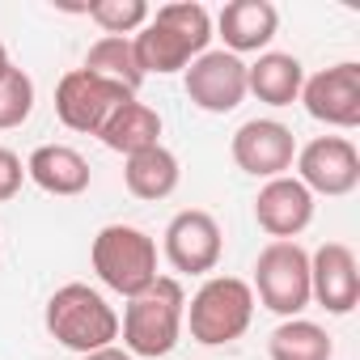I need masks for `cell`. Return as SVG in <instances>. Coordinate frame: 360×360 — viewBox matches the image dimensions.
I'll return each instance as SVG.
<instances>
[{
  "label": "cell",
  "mask_w": 360,
  "mask_h": 360,
  "mask_svg": "<svg viewBox=\"0 0 360 360\" xmlns=\"http://www.w3.org/2000/svg\"><path fill=\"white\" fill-rule=\"evenodd\" d=\"M212 43V13L200 5V0H174V5H161L136 34H131V51L140 72H187L191 60H200Z\"/></svg>",
  "instance_id": "obj_1"
},
{
  "label": "cell",
  "mask_w": 360,
  "mask_h": 360,
  "mask_svg": "<svg viewBox=\"0 0 360 360\" xmlns=\"http://www.w3.org/2000/svg\"><path fill=\"white\" fill-rule=\"evenodd\" d=\"M183 318H187V292L174 276H157L144 292L127 297L123 309V352H131L136 360H157L169 356L183 339Z\"/></svg>",
  "instance_id": "obj_2"
},
{
  "label": "cell",
  "mask_w": 360,
  "mask_h": 360,
  "mask_svg": "<svg viewBox=\"0 0 360 360\" xmlns=\"http://www.w3.org/2000/svg\"><path fill=\"white\" fill-rule=\"evenodd\" d=\"M43 322H47V335L77 352V356H89V352H102L119 339V314L110 309V301L89 288V284H64L51 292L47 309H43Z\"/></svg>",
  "instance_id": "obj_3"
},
{
  "label": "cell",
  "mask_w": 360,
  "mask_h": 360,
  "mask_svg": "<svg viewBox=\"0 0 360 360\" xmlns=\"http://www.w3.org/2000/svg\"><path fill=\"white\" fill-rule=\"evenodd\" d=\"M250 318H255V292L246 280L238 276H208L200 284V292L191 297L187 305V326H191V339L204 343V347H221V343H233L250 330Z\"/></svg>",
  "instance_id": "obj_4"
},
{
  "label": "cell",
  "mask_w": 360,
  "mask_h": 360,
  "mask_svg": "<svg viewBox=\"0 0 360 360\" xmlns=\"http://www.w3.org/2000/svg\"><path fill=\"white\" fill-rule=\"evenodd\" d=\"M89 259H94L98 280L119 297H136L157 280V242L136 225L98 229Z\"/></svg>",
  "instance_id": "obj_5"
},
{
  "label": "cell",
  "mask_w": 360,
  "mask_h": 360,
  "mask_svg": "<svg viewBox=\"0 0 360 360\" xmlns=\"http://www.w3.org/2000/svg\"><path fill=\"white\" fill-rule=\"evenodd\" d=\"M263 309L280 318H297L309 305V255L297 242H267L255 259V284Z\"/></svg>",
  "instance_id": "obj_6"
},
{
  "label": "cell",
  "mask_w": 360,
  "mask_h": 360,
  "mask_svg": "<svg viewBox=\"0 0 360 360\" xmlns=\"http://www.w3.org/2000/svg\"><path fill=\"white\" fill-rule=\"evenodd\" d=\"M131 98H136V94H127L123 85H115V81H106V77H98V72H89V68H72V72H64L60 85H56V115H60V123H64L68 131L98 136V131L106 127V119H110L123 102H131Z\"/></svg>",
  "instance_id": "obj_7"
},
{
  "label": "cell",
  "mask_w": 360,
  "mask_h": 360,
  "mask_svg": "<svg viewBox=\"0 0 360 360\" xmlns=\"http://www.w3.org/2000/svg\"><path fill=\"white\" fill-rule=\"evenodd\" d=\"M297 183L309 195H352L360 187V153L347 136H318L297 148Z\"/></svg>",
  "instance_id": "obj_8"
},
{
  "label": "cell",
  "mask_w": 360,
  "mask_h": 360,
  "mask_svg": "<svg viewBox=\"0 0 360 360\" xmlns=\"http://www.w3.org/2000/svg\"><path fill=\"white\" fill-rule=\"evenodd\" d=\"M229 153L238 161L242 174L250 178H284L297 161V136L292 127H284L280 119H246L233 140H229Z\"/></svg>",
  "instance_id": "obj_9"
},
{
  "label": "cell",
  "mask_w": 360,
  "mask_h": 360,
  "mask_svg": "<svg viewBox=\"0 0 360 360\" xmlns=\"http://www.w3.org/2000/svg\"><path fill=\"white\" fill-rule=\"evenodd\" d=\"M165 259L178 276H208L217 271L221 263V250H225V238H221V225L212 212L204 208H187L178 212L169 225H165Z\"/></svg>",
  "instance_id": "obj_10"
},
{
  "label": "cell",
  "mask_w": 360,
  "mask_h": 360,
  "mask_svg": "<svg viewBox=\"0 0 360 360\" xmlns=\"http://www.w3.org/2000/svg\"><path fill=\"white\" fill-rule=\"evenodd\" d=\"M297 102H305V115L326 127H343V131L356 127L360 123V64L343 60L305 77Z\"/></svg>",
  "instance_id": "obj_11"
},
{
  "label": "cell",
  "mask_w": 360,
  "mask_h": 360,
  "mask_svg": "<svg viewBox=\"0 0 360 360\" xmlns=\"http://www.w3.org/2000/svg\"><path fill=\"white\" fill-rule=\"evenodd\" d=\"M183 89L187 98L208 110V115H229L242 106L246 98V64L229 51H204L200 60L187 64V77H183Z\"/></svg>",
  "instance_id": "obj_12"
},
{
  "label": "cell",
  "mask_w": 360,
  "mask_h": 360,
  "mask_svg": "<svg viewBox=\"0 0 360 360\" xmlns=\"http://www.w3.org/2000/svg\"><path fill=\"white\" fill-rule=\"evenodd\" d=\"M309 301H318L335 318L356 309V301H360V267H356L352 246L322 242L309 255Z\"/></svg>",
  "instance_id": "obj_13"
},
{
  "label": "cell",
  "mask_w": 360,
  "mask_h": 360,
  "mask_svg": "<svg viewBox=\"0 0 360 360\" xmlns=\"http://www.w3.org/2000/svg\"><path fill=\"white\" fill-rule=\"evenodd\" d=\"M255 221L271 242H297V233H305L314 221V195L288 174L271 178L255 195Z\"/></svg>",
  "instance_id": "obj_14"
},
{
  "label": "cell",
  "mask_w": 360,
  "mask_h": 360,
  "mask_svg": "<svg viewBox=\"0 0 360 360\" xmlns=\"http://www.w3.org/2000/svg\"><path fill=\"white\" fill-rule=\"evenodd\" d=\"M212 30L225 39L221 51L229 56H246V51H263L276 30H280V9L271 5V0H229V5L217 13Z\"/></svg>",
  "instance_id": "obj_15"
},
{
  "label": "cell",
  "mask_w": 360,
  "mask_h": 360,
  "mask_svg": "<svg viewBox=\"0 0 360 360\" xmlns=\"http://www.w3.org/2000/svg\"><path fill=\"white\" fill-rule=\"evenodd\" d=\"M26 178L47 195L68 200V195L89 191V161L72 144H39L26 161Z\"/></svg>",
  "instance_id": "obj_16"
},
{
  "label": "cell",
  "mask_w": 360,
  "mask_h": 360,
  "mask_svg": "<svg viewBox=\"0 0 360 360\" xmlns=\"http://www.w3.org/2000/svg\"><path fill=\"white\" fill-rule=\"evenodd\" d=\"M305 68L288 51H263L255 64H246V94H255L267 106H292L301 98Z\"/></svg>",
  "instance_id": "obj_17"
},
{
  "label": "cell",
  "mask_w": 360,
  "mask_h": 360,
  "mask_svg": "<svg viewBox=\"0 0 360 360\" xmlns=\"http://www.w3.org/2000/svg\"><path fill=\"white\" fill-rule=\"evenodd\" d=\"M178 178H183V169H178V157L165 148V144H153L144 153H131L127 165H123V183L136 200H169L178 191Z\"/></svg>",
  "instance_id": "obj_18"
},
{
  "label": "cell",
  "mask_w": 360,
  "mask_h": 360,
  "mask_svg": "<svg viewBox=\"0 0 360 360\" xmlns=\"http://www.w3.org/2000/svg\"><path fill=\"white\" fill-rule=\"evenodd\" d=\"M98 140L110 148V153H123V157H131V153H144V148H153V144H161V115L153 110V106H144V102H123L110 119H106V127L98 131Z\"/></svg>",
  "instance_id": "obj_19"
},
{
  "label": "cell",
  "mask_w": 360,
  "mask_h": 360,
  "mask_svg": "<svg viewBox=\"0 0 360 360\" xmlns=\"http://www.w3.org/2000/svg\"><path fill=\"white\" fill-rule=\"evenodd\" d=\"M267 356L271 360H330L335 343H330V335L318 322H309V318H284L267 335Z\"/></svg>",
  "instance_id": "obj_20"
},
{
  "label": "cell",
  "mask_w": 360,
  "mask_h": 360,
  "mask_svg": "<svg viewBox=\"0 0 360 360\" xmlns=\"http://www.w3.org/2000/svg\"><path fill=\"white\" fill-rule=\"evenodd\" d=\"M81 68H89V72H98V77L123 85L127 94H136V89L144 85V72H140V64H136L131 39H110V34H102V39L89 47V56H85Z\"/></svg>",
  "instance_id": "obj_21"
},
{
  "label": "cell",
  "mask_w": 360,
  "mask_h": 360,
  "mask_svg": "<svg viewBox=\"0 0 360 360\" xmlns=\"http://www.w3.org/2000/svg\"><path fill=\"white\" fill-rule=\"evenodd\" d=\"M30 110H34V81L18 64H5L0 68V131L22 127Z\"/></svg>",
  "instance_id": "obj_22"
},
{
  "label": "cell",
  "mask_w": 360,
  "mask_h": 360,
  "mask_svg": "<svg viewBox=\"0 0 360 360\" xmlns=\"http://www.w3.org/2000/svg\"><path fill=\"white\" fill-rule=\"evenodd\" d=\"M98 26H102V34H110V39H127V34H136L148 18H153V9L144 5V0H98V5H89L85 9Z\"/></svg>",
  "instance_id": "obj_23"
},
{
  "label": "cell",
  "mask_w": 360,
  "mask_h": 360,
  "mask_svg": "<svg viewBox=\"0 0 360 360\" xmlns=\"http://www.w3.org/2000/svg\"><path fill=\"white\" fill-rule=\"evenodd\" d=\"M26 183V165L13 148H0V204H9Z\"/></svg>",
  "instance_id": "obj_24"
},
{
  "label": "cell",
  "mask_w": 360,
  "mask_h": 360,
  "mask_svg": "<svg viewBox=\"0 0 360 360\" xmlns=\"http://www.w3.org/2000/svg\"><path fill=\"white\" fill-rule=\"evenodd\" d=\"M81 360H136V356H131V352H123V347H115V343H110V347H102V352H89V356H81Z\"/></svg>",
  "instance_id": "obj_25"
},
{
  "label": "cell",
  "mask_w": 360,
  "mask_h": 360,
  "mask_svg": "<svg viewBox=\"0 0 360 360\" xmlns=\"http://www.w3.org/2000/svg\"><path fill=\"white\" fill-rule=\"evenodd\" d=\"M9 64V51H5V43H0V68H5Z\"/></svg>",
  "instance_id": "obj_26"
}]
</instances>
